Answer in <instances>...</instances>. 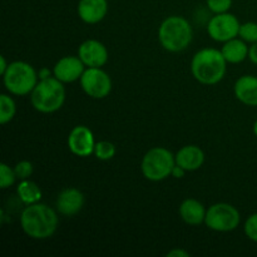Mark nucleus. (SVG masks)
Segmentation results:
<instances>
[{"instance_id": "f03ea898", "label": "nucleus", "mask_w": 257, "mask_h": 257, "mask_svg": "<svg viewBox=\"0 0 257 257\" xmlns=\"http://www.w3.org/2000/svg\"><path fill=\"white\" fill-rule=\"evenodd\" d=\"M227 62L222 52L215 48H203L191 60V73L198 83L213 85L225 78Z\"/></svg>"}, {"instance_id": "39448f33", "label": "nucleus", "mask_w": 257, "mask_h": 257, "mask_svg": "<svg viewBox=\"0 0 257 257\" xmlns=\"http://www.w3.org/2000/svg\"><path fill=\"white\" fill-rule=\"evenodd\" d=\"M39 74L32 64L23 60H15L9 63L7 72L3 75L4 87L10 94L23 97L33 92L38 84Z\"/></svg>"}, {"instance_id": "2f4dec72", "label": "nucleus", "mask_w": 257, "mask_h": 257, "mask_svg": "<svg viewBox=\"0 0 257 257\" xmlns=\"http://www.w3.org/2000/svg\"><path fill=\"white\" fill-rule=\"evenodd\" d=\"M252 131H253V135L257 137V119L255 120V123H253V127H252Z\"/></svg>"}, {"instance_id": "c756f323", "label": "nucleus", "mask_w": 257, "mask_h": 257, "mask_svg": "<svg viewBox=\"0 0 257 257\" xmlns=\"http://www.w3.org/2000/svg\"><path fill=\"white\" fill-rule=\"evenodd\" d=\"M8 67H9V63L7 62L4 55H2V57H0V74L4 75V73L7 72Z\"/></svg>"}, {"instance_id": "dca6fc26", "label": "nucleus", "mask_w": 257, "mask_h": 257, "mask_svg": "<svg viewBox=\"0 0 257 257\" xmlns=\"http://www.w3.org/2000/svg\"><path fill=\"white\" fill-rule=\"evenodd\" d=\"M237 100L248 107H257V77L246 74L238 78L233 85Z\"/></svg>"}, {"instance_id": "6e6552de", "label": "nucleus", "mask_w": 257, "mask_h": 257, "mask_svg": "<svg viewBox=\"0 0 257 257\" xmlns=\"http://www.w3.org/2000/svg\"><path fill=\"white\" fill-rule=\"evenodd\" d=\"M79 82L83 92L93 99H103L112 92V79L102 68H85Z\"/></svg>"}, {"instance_id": "1a4fd4ad", "label": "nucleus", "mask_w": 257, "mask_h": 257, "mask_svg": "<svg viewBox=\"0 0 257 257\" xmlns=\"http://www.w3.org/2000/svg\"><path fill=\"white\" fill-rule=\"evenodd\" d=\"M241 23L237 17L231 13L215 14L207 24V34L211 39L218 43H225L238 37Z\"/></svg>"}, {"instance_id": "423d86ee", "label": "nucleus", "mask_w": 257, "mask_h": 257, "mask_svg": "<svg viewBox=\"0 0 257 257\" xmlns=\"http://www.w3.org/2000/svg\"><path fill=\"white\" fill-rule=\"evenodd\" d=\"M176 166V157L165 147H153L143 156L141 171L146 180L160 182L172 175Z\"/></svg>"}, {"instance_id": "2eb2a0df", "label": "nucleus", "mask_w": 257, "mask_h": 257, "mask_svg": "<svg viewBox=\"0 0 257 257\" xmlns=\"http://www.w3.org/2000/svg\"><path fill=\"white\" fill-rule=\"evenodd\" d=\"M176 165L182 167L187 172L200 170L205 163V152L196 145L183 146L175 155Z\"/></svg>"}, {"instance_id": "9d476101", "label": "nucleus", "mask_w": 257, "mask_h": 257, "mask_svg": "<svg viewBox=\"0 0 257 257\" xmlns=\"http://www.w3.org/2000/svg\"><path fill=\"white\" fill-rule=\"evenodd\" d=\"M94 135L87 125H75L68 136V148L78 157H89L94 153Z\"/></svg>"}, {"instance_id": "f8f14e48", "label": "nucleus", "mask_w": 257, "mask_h": 257, "mask_svg": "<svg viewBox=\"0 0 257 257\" xmlns=\"http://www.w3.org/2000/svg\"><path fill=\"white\" fill-rule=\"evenodd\" d=\"M85 68L87 67L78 55H67L55 63L53 75L63 83H73L80 79Z\"/></svg>"}, {"instance_id": "7ed1b4c3", "label": "nucleus", "mask_w": 257, "mask_h": 257, "mask_svg": "<svg viewBox=\"0 0 257 257\" xmlns=\"http://www.w3.org/2000/svg\"><path fill=\"white\" fill-rule=\"evenodd\" d=\"M192 39L193 30L190 22L180 15L167 17L158 28V40L167 52H183L190 47Z\"/></svg>"}, {"instance_id": "5701e85b", "label": "nucleus", "mask_w": 257, "mask_h": 257, "mask_svg": "<svg viewBox=\"0 0 257 257\" xmlns=\"http://www.w3.org/2000/svg\"><path fill=\"white\" fill-rule=\"evenodd\" d=\"M238 37L246 43H256L257 42V23L255 22H246L241 24Z\"/></svg>"}, {"instance_id": "bb28decb", "label": "nucleus", "mask_w": 257, "mask_h": 257, "mask_svg": "<svg viewBox=\"0 0 257 257\" xmlns=\"http://www.w3.org/2000/svg\"><path fill=\"white\" fill-rule=\"evenodd\" d=\"M167 257H190V252H187L183 248L176 247L167 253Z\"/></svg>"}, {"instance_id": "412c9836", "label": "nucleus", "mask_w": 257, "mask_h": 257, "mask_svg": "<svg viewBox=\"0 0 257 257\" xmlns=\"http://www.w3.org/2000/svg\"><path fill=\"white\" fill-rule=\"evenodd\" d=\"M115 146L109 141H100V142H95L94 153L93 155L100 161H109L115 156Z\"/></svg>"}, {"instance_id": "a878e982", "label": "nucleus", "mask_w": 257, "mask_h": 257, "mask_svg": "<svg viewBox=\"0 0 257 257\" xmlns=\"http://www.w3.org/2000/svg\"><path fill=\"white\" fill-rule=\"evenodd\" d=\"M206 4L210 12L213 14L227 13L232 5V0H206Z\"/></svg>"}, {"instance_id": "c85d7f7f", "label": "nucleus", "mask_w": 257, "mask_h": 257, "mask_svg": "<svg viewBox=\"0 0 257 257\" xmlns=\"http://www.w3.org/2000/svg\"><path fill=\"white\" fill-rule=\"evenodd\" d=\"M186 172H187V171L183 170V168L180 167L178 165H176L175 167H173L172 175H171V176H172V177H175V178H183V177H185Z\"/></svg>"}, {"instance_id": "b1692460", "label": "nucleus", "mask_w": 257, "mask_h": 257, "mask_svg": "<svg viewBox=\"0 0 257 257\" xmlns=\"http://www.w3.org/2000/svg\"><path fill=\"white\" fill-rule=\"evenodd\" d=\"M243 232L248 240L257 242V212L246 218L243 223Z\"/></svg>"}, {"instance_id": "cd10ccee", "label": "nucleus", "mask_w": 257, "mask_h": 257, "mask_svg": "<svg viewBox=\"0 0 257 257\" xmlns=\"http://www.w3.org/2000/svg\"><path fill=\"white\" fill-rule=\"evenodd\" d=\"M248 59L251 60V63L257 65V42L252 43L248 48Z\"/></svg>"}, {"instance_id": "4be33fe9", "label": "nucleus", "mask_w": 257, "mask_h": 257, "mask_svg": "<svg viewBox=\"0 0 257 257\" xmlns=\"http://www.w3.org/2000/svg\"><path fill=\"white\" fill-rule=\"evenodd\" d=\"M18 180L17 175H15L14 167H10L7 163H0V187L3 190H7L10 186H13L15 183V181Z\"/></svg>"}, {"instance_id": "aec40b11", "label": "nucleus", "mask_w": 257, "mask_h": 257, "mask_svg": "<svg viewBox=\"0 0 257 257\" xmlns=\"http://www.w3.org/2000/svg\"><path fill=\"white\" fill-rule=\"evenodd\" d=\"M17 113V104L15 100L9 94H0V123L3 125L12 122Z\"/></svg>"}, {"instance_id": "20e7f679", "label": "nucleus", "mask_w": 257, "mask_h": 257, "mask_svg": "<svg viewBox=\"0 0 257 257\" xmlns=\"http://www.w3.org/2000/svg\"><path fill=\"white\" fill-rule=\"evenodd\" d=\"M65 102L64 83L53 75L38 82L30 93V103L33 108L40 113H54L63 107Z\"/></svg>"}, {"instance_id": "f3484780", "label": "nucleus", "mask_w": 257, "mask_h": 257, "mask_svg": "<svg viewBox=\"0 0 257 257\" xmlns=\"http://www.w3.org/2000/svg\"><path fill=\"white\" fill-rule=\"evenodd\" d=\"M178 213H180L181 220L187 225L200 226L205 223L207 210L203 203H201L196 198H186L180 205Z\"/></svg>"}, {"instance_id": "9b49d317", "label": "nucleus", "mask_w": 257, "mask_h": 257, "mask_svg": "<svg viewBox=\"0 0 257 257\" xmlns=\"http://www.w3.org/2000/svg\"><path fill=\"white\" fill-rule=\"evenodd\" d=\"M78 57L87 68H102L107 64L108 49L102 42L97 39L84 40L78 48Z\"/></svg>"}, {"instance_id": "0eeeda50", "label": "nucleus", "mask_w": 257, "mask_h": 257, "mask_svg": "<svg viewBox=\"0 0 257 257\" xmlns=\"http://www.w3.org/2000/svg\"><path fill=\"white\" fill-rule=\"evenodd\" d=\"M241 215L235 206L218 202L207 208L205 225L216 232H231L240 226Z\"/></svg>"}, {"instance_id": "a211bd4d", "label": "nucleus", "mask_w": 257, "mask_h": 257, "mask_svg": "<svg viewBox=\"0 0 257 257\" xmlns=\"http://www.w3.org/2000/svg\"><path fill=\"white\" fill-rule=\"evenodd\" d=\"M248 48L250 47L247 45V43L237 37L223 43L221 52H222L226 62L231 63V64H238V63H242L246 58H248Z\"/></svg>"}, {"instance_id": "ddd939ff", "label": "nucleus", "mask_w": 257, "mask_h": 257, "mask_svg": "<svg viewBox=\"0 0 257 257\" xmlns=\"http://www.w3.org/2000/svg\"><path fill=\"white\" fill-rule=\"evenodd\" d=\"M84 202L85 198L82 191L75 187H68L58 195L55 207L60 215L70 217L82 211V208L84 207Z\"/></svg>"}, {"instance_id": "7c9ffc66", "label": "nucleus", "mask_w": 257, "mask_h": 257, "mask_svg": "<svg viewBox=\"0 0 257 257\" xmlns=\"http://www.w3.org/2000/svg\"><path fill=\"white\" fill-rule=\"evenodd\" d=\"M49 77H52V75H50V72L47 69V68H44V69L40 70V73H39L40 79H44V78H49Z\"/></svg>"}, {"instance_id": "f257e3e1", "label": "nucleus", "mask_w": 257, "mask_h": 257, "mask_svg": "<svg viewBox=\"0 0 257 257\" xmlns=\"http://www.w3.org/2000/svg\"><path fill=\"white\" fill-rule=\"evenodd\" d=\"M58 211L45 203L27 205L20 215V226L27 236L34 240H47L52 237L59 225Z\"/></svg>"}, {"instance_id": "393cba45", "label": "nucleus", "mask_w": 257, "mask_h": 257, "mask_svg": "<svg viewBox=\"0 0 257 257\" xmlns=\"http://www.w3.org/2000/svg\"><path fill=\"white\" fill-rule=\"evenodd\" d=\"M15 175H17L18 180H28L30 176L33 175V171H34V167H33V163L30 161H20L17 165L14 166Z\"/></svg>"}, {"instance_id": "6ab92c4d", "label": "nucleus", "mask_w": 257, "mask_h": 257, "mask_svg": "<svg viewBox=\"0 0 257 257\" xmlns=\"http://www.w3.org/2000/svg\"><path fill=\"white\" fill-rule=\"evenodd\" d=\"M17 195L23 203L25 205H33L38 203L42 200V190L35 182L28 180H22L17 187Z\"/></svg>"}, {"instance_id": "4468645a", "label": "nucleus", "mask_w": 257, "mask_h": 257, "mask_svg": "<svg viewBox=\"0 0 257 257\" xmlns=\"http://www.w3.org/2000/svg\"><path fill=\"white\" fill-rule=\"evenodd\" d=\"M78 17L85 24H98L108 13L107 0H79L77 7Z\"/></svg>"}]
</instances>
